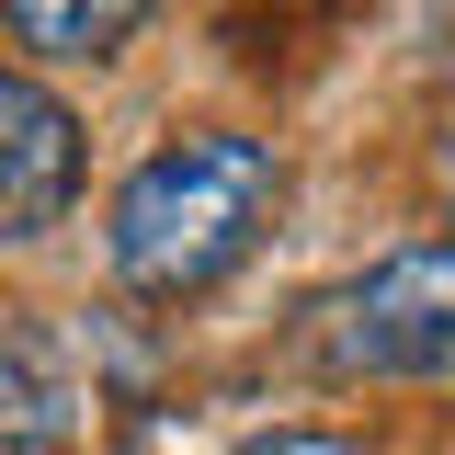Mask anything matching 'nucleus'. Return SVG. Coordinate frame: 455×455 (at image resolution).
<instances>
[{
	"label": "nucleus",
	"mask_w": 455,
	"mask_h": 455,
	"mask_svg": "<svg viewBox=\"0 0 455 455\" xmlns=\"http://www.w3.org/2000/svg\"><path fill=\"white\" fill-rule=\"evenodd\" d=\"M274 194H284V171H274L262 137L194 125V137L148 148L125 171V194H114V274H125V296L182 307V296L228 284L251 262V239L274 228Z\"/></svg>",
	"instance_id": "f257e3e1"
},
{
	"label": "nucleus",
	"mask_w": 455,
	"mask_h": 455,
	"mask_svg": "<svg viewBox=\"0 0 455 455\" xmlns=\"http://www.w3.org/2000/svg\"><path fill=\"white\" fill-rule=\"evenodd\" d=\"M0 23L23 46H46V57H114L148 23V0H0Z\"/></svg>",
	"instance_id": "20e7f679"
},
{
	"label": "nucleus",
	"mask_w": 455,
	"mask_h": 455,
	"mask_svg": "<svg viewBox=\"0 0 455 455\" xmlns=\"http://www.w3.org/2000/svg\"><path fill=\"white\" fill-rule=\"evenodd\" d=\"M331 364L341 376H410L444 387L455 376V251H398L331 307Z\"/></svg>",
	"instance_id": "f03ea898"
},
{
	"label": "nucleus",
	"mask_w": 455,
	"mask_h": 455,
	"mask_svg": "<svg viewBox=\"0 0 455 455\" xmlns=\"http://www.w3.org/2000/svg\"><path fill=\"white\" fill-rule=\"evenodd\" d=\"M80 194V114L35 68H0V239H46Z\"/></svg>",
	"instance_id": "7ed1b4c3"
},
{
	"label": "nucleus",
	"mask_w": 455,
	"mask_h": 455,
	"mask_svg": "<svg viewBox=\"0 0 455 455\" xmlns=\"http://www.w3.org/2000/svg\"><path fill=\"white\" fill-rule=\"evenodd\" d=\"M0 444H68V387H57V364L35 353L23 331H0Z\"/></svg>",
	"instance_id": "39448f33"
},
{
	"label": "nucleus",
	"mask_w": 455,
	"mask_h": 455,
	"mask_svg": "<svg viewBox=\"0 0 455 455\" xmlns=\"http://www.w3.org/2000/svg\"><path fill=\"white\" fill-rule=\"evenodd\" d=\"M444 160H455V103H444Z\"/></svg>",
	"instance_id": "0eeeda50"
},
{
	"label": "nucleus",
	"mask_w": 455,
	"mask_h": 455,
	"mask_svg": "<svg viewBox=\"0 0 455 455\" xmlns=\"http://www.w3.org/2000/svg\"><path fill=\"white\" fill-rule=\"evenodd\" d=\"M239 455H353L341 433H307V421H284V433H251Z\"/></svg>",
	"instance_id": "423d86ee"
}]
</instances>
